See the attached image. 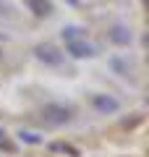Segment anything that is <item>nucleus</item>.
Listing matches in <instances>:
<instances>
[{
  "instance_id": "nucleus-1",
  "label": "nucleus",
  "mask_w": 149,
  "mask_h": 157,
  "mask_svg": "<svg viewBox=\"0 0 149 157\" xmlns=\"http://www.w3.org/2000/svg\"><path fill=\"white\" fill-rule=\"evenodd\" d=\"M42 115H44V121L52 123V126H66L68 121H71V107H66V105H44Z\"/></svg>"
},
{
  "instance_id": "nucleus-2",
  "label": "nucleus",
  "mask_w": 149,
  "mask_h": 157,
  "mask_svg": "<svg viewBox=\"0 0 149 157\" xmlns=\"http://www.w3.org/2000/svg\"><path fill=\"white\" fill-rule=\"evenodd\" d=\"M107 39H110L113 45H120V47H126V45H131L133 34H131V29H128L126 24H113V26L107 29Z\"/></svg>"
},
{
  "instance_id": "nucleus-3",
  "label": "nucleus",
  "mask_w": 149,
  "mask_h": 157,
  "mask_svg": "<svg viewBox=\"0 0 149 157\" xmlns=\"http://www.w3.org/2000/svg\"><path fill=\"white\" fill-rule=\"evenodd\" d=\"M37 58L42 63H47V66H58V63H63V52L58 50L55 45H47V42H44V45H37Z\"/></svg>"
},
{
  "instance_id": "nucleus-4",
  "label": "nucleus",
  "mask_w": 149,
  "mask_h": 157,
  "mask_svg": "<svg viewBox=\"0 0 149 157\" xmlns=\"http://www.w3.org/2000/svg\"><path fill=\"white\" fill-rule=\"evenodd\" d=\"M92 105H94V110H99V113H118V107H120V102L115 100V97H110V94H94L92 97Z\"/></svg>"
},
{
  "instance_id": "nucleus-5",
  "label": "nucleus",
  "mask_w": 149,
  "mask_h": 157,
  "mask_svg": "<svg viewBox=\"0 0 149 157\" xmlns=\"http://www.w3.org/2000/svg\"><path fill=\"white\" fill-rule=\"evenodd\" d=\"M68 52H71L73 58H86V55H94V50L86 45V42H81V39H73V42H68Z\"/></svg>"
},
{
  "instance_id": "nucleus-6",
  "label": "nucleus",
  "mask_w": 149,
  "mask_h": 157,
  "mask_svg": "<svg viewBox=\"0 0 149 157\" xmlns=\"http://www.w3.org/2000/svg\"><path fill=\"white\" fill-rule=\"evenodd\" d=\"M26 6L34 16H50V11H52L50 0H26Z\"/></svg>"
},
{
  "instance_id": "nucleus-7",
  "label": "nucleus",
  "mask_w": 149,
  "mask_h": 157,
  "mask_svg": "<svg viewBox=\"0 0 149 157\" xmlns=\"http://www.w3.org/2000/svg\"><path fill=\"white\" fill-rule=\"evenodd\" d=\"M81 37H86V32L81 26H66L63 29V39L66 42H73V39H81Z\"/></svg>"
},
{
  "instance_id": "nucleus-8",
  "label": "nucleus",
  "mask_w": 149,
  "mask_h": 157,
  "mask_svg": "<svg viewBox=\"0 0 149 157\" xmlns=\"http://www.w3.org/2000/svg\"><path fill=\"white\" fill-rule=\"evenodd\" d=\"M18 136H21V139L26 141V144H39V141H42V136H39V134H34V131H21Z\"/></svg>"
},
{
  "instance_id": "nucleus-9",
  "label": "nucleus",
  "mask_w": 149,
  "mask_h": 157,
  "mask_svg": "<svg viewBox=\"0 0 149 157\" xmlns=\"http://www.w3.org/2000/svg\"><path fill=\"white\" fill-rule=\"evenodd\" d=\"M110 66L115 68V71L120 73V76H128V73H131V66H126V63H123V60H118V58H115V60H110Z\"/></svg>"
},
{
  "instance_id": "nucleus-10",
  "label": "nucleus",
  "mask_w": 149,
  "mask_h": 157,
  "mask_svg": "<svg viewBox=\"0 0 149 157\" xmlns=\"http://www.w3.org/2000/svg\"><path fill=\"white\" fill-rule=\"evenodd\" d=\"M52 149H55V152H68V155L78 157V149H73L71 144H63V141H58V144H52Z\"/></svg>"
}]
</instances>
